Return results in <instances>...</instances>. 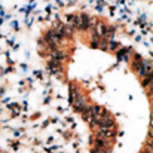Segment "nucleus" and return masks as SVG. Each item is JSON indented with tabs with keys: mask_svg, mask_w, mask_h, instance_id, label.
Here are the masks:
<instances>
[{
	"mask_svg": "<svg viewBox=\"0 0 153 153\" xmlns=\"http://www.w3.org/2000/svg\"><path fill=\"white\" fill-rule=\"evenodd\" d=\"M71 105H73V108L76 110V111H83L86 107H88V102H86V98L83 97V95H79L76 100H73L71 101Z\"/></svg>",
	"mask_w": 153,
	"mask_h": 153,
	"instance_id": "f257e3e1",
	"label": "nucleus"
},
{
	"mask_svg": "<svg viewBox=\"0 0 153 153\" xmlns=\"http://www.w3.org/2000/svg\"><path fill=\"white\" fill-rule=\"evenodd\" d=\"M114 135H116V129L114 128H98V134H97V137H101L104 140H111V138H114Z\"/></svg>",
	"mask_w": 153,
	"mask_h": 153,
	"instance_id": "f03ea898",
	"label": "nucleus"
},
{
	"mask_svg": "<svg viewBox=\"0 0 153 153\" xmlns=\"http://www.w3.org/2000/svg\"><path fill=\"white\" fill-rule=\"evenodd\" d=\"M49 56H51V59H55V61H64L65 58H67V55H65V52L61 51V49H58V48H53L49 51Z\"/></svg>",
	"mask_w": 153,
	"mask_h": 153,
	"instance_id": "7ed1b4c3",
	"label": "nucleus"
},
{
	"mask_svg": "<svg viewBox=\"0 0 153 153\" xmlns=\"http://www.w3.org/2000/svg\"><path fill=\"white\" fill-rule=\"evenodd\" d=\"M88 28H89V16L88 15H80V28L79 30L85 31Z\"/></svg>",
	"mask_w": 153,
	"mask_h": 153,
	"instance_id": "20e7f679",
	"label": "nucleus"
},
{
	"mask_svg": "<svg viewBox=\"0 0 153 153\" xmlns=\"http://www.w3.org/2000/svg\"><path fill=\"white\" fill-rule=\"evenodd\" d=\"M141 64H143V58H141L140 55H134V59H132V68H134L135 71H138V68L141 67Z\"/></svg>",
	"mask_w": 153,
	"mask_h": 153,
	"instance_id": "39448f33",
	"label": "nucleus"
},
{
	"mask_svg": "<svg viewBox=\"0 0 153 153\" xmlns=\"http://www.w3.org/2000/svg\"><path fill=\"white\" fill-rule=\"evenodd\" d=\"M79 95H80V94H79V89H77V86L71 83V85H70V101L76 100Z\"/></svg>",
	"mask_w": 153,
	"mask_h": 153,
	"instance_id": "423d86ee",
	"label": "nucleus"
},
{
	"mask_svg": "<svg viewBox=\"0 0 153 153\" xmlns=\"http://www.w3.org/2000/svg\"><path fill=\"white\" fill-rule=\"evenodd\" d=\"M117 48H119V43H117V42H114V40H110V42H108L107 49H110V51H116Z\"/></svg>",
	"mask_w": 153,
	"mask_h": 153,
	"instance_id": "0eeeda50",
	"label": "nucleus"
}]
</instances>
